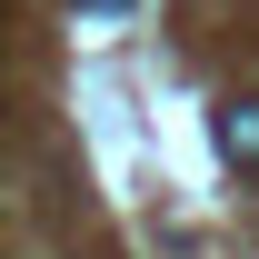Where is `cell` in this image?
I'll return each instance as SVG.
<instances>
[{
    "instance_id": "cell-1",
    "label": "cell",
    "mask_w": 259,
    "mask_h": 259,
    "mask_svg": "<svg viewBox=\"0 0 259 259\" xmlns=\"http://www.w3.org/2000/svg\"><path fill=\"white\" fill-rule=\"evenodd\" d=\"M209 140H220V160L259 169V100H220V110H209Z\"/></svg>"
},
{
    "instance_id": "cell-2",
    "label": "cell",
    "mask_w": 259,
    "mask_h": 259,
    "mask_svg": "<svg viewBox=\"0 0 259 259\" xmlns=\"http://www.w3.org/2000/svg\"><path fill=\"white\" fill-rule=\"evenodd\" d=\"M90 10H120V0H90Z\"/></svg>"
}]
</instances>
